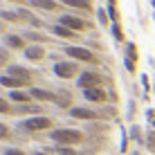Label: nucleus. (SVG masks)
<instances>
[{"instance_id": "393cba45", "label": "nucleus", "mask_w": 155, "mask_h": 155, "mask_svg": "<svg viewBox=\"0 0 155 155\" xmlns=\"http://www.w3.org/2000/svg\"><path fill=\"white\" fill-rule=\"evenodd\" d=\"M9 113H14L12 104H9L7 99H2V97H0V115H9Z\"/></svg>"}, {"instance_id": "72a5a7b5", "label": "nucleus", "mask_w": 155, "mask_h": 155, "mask_svg": "<svg viewBox=\"0 0 155 155\" xmlns=\"http://www.w3.org/2000/svg\"><path fill=\"white\" fill-rule=\"evenodd\" d=\"M31 155H47V153H43V151H36V153H31Z\"/></svg>"}, {"instance_id": "4be33fe9", "label": "nucleus", "mask_w": 155, "mask_h": 155, "mask_svg": "<svg viewBox=\"0 0 155 155\" xmlns=\"http://www.w3.org/2000/svg\"><path fill=\"white\" fill-rule=\"evenodd\" d=\"M126 58H130V61L137 63V45L135 43H128L126 45Z\"/></svg>"}, {"instance_id": "c85d7f7f", "label": "nucleus", "mask_w": 155, "mask_h": 155, "mask_svg": "<svg viewBox=\"0 0 155 155\" xmlns=\"http://www.w3.org/2000/svg\"><path fill=\"white\" fill-rule=\"evenodd\" d=\"M5 65H12V63H9V52L0 50V68H5Z\"/></svg>"}, {"instance_id": "2eb2a0df", "label": "nucleus", "mask_w": 155, "mask_h": 155, "mask_svg": "<svg viewBox=\"0 0 155 155\" xmlns=\"http://www.w3.org/2000/svg\"><path fill=\"white\" fill-rule=\"evenodd\" d=\"M0 85H2V88H12V90H20L23 85H27V83H25V81H20V79H16V77L2 74V77H0Z\"/></svg>"}, {"instance_id": "39448f33", "label": "nucleus", "mask_w": 155, "mask_h": 155, "mask_svg": "<svg viewBox=\"0 0 155 155\" xmlns=\"http://www.w3.org/2000/svg\"><path fill=\"white\" fill-rule=\"evenodd\" d=\"M101 83H104V79H101L99 72H81L77 79V85L81 90H90V88H101Z\"/></svg>"}, {"instance_id": "e433bc0d", "label": "nucleus", "mask_w": 155, "mask_h": 155, "mask_svg": "<svg viewBox=\"0 0 155 155\" xmlns=\"http://www.w3.org/2000/svg\"><path fill=\"white\" fill-rule=\"evenodd\" d=\"M151 5H153V9H155V0H151Z\"/></svg>"}, {"instance_id": "9d476101", "label": "nucleus", "mask_w": 155, "mask_h": 155, "mask_svg": "<svg viewBox=\"0 0 155 155\" xmlns=\"http://www.w3.org/2000/svg\"><path fill=\"white\" fill-rule=\"evenodd\" d=\"M25 54V58H27V61H31V63H38V61H43V58L47 56V50L43 45H29L27 50L23 52Z\"/></svg>"}, {"instance_id": "f257e3e1", "label": "nucleus", "mask_w": 155, "mask_h": 155, "mask_svg": "<svg viewBox=\"0 0 155 155\" xmlns=\"http://www.w3.org/2000/svg\"><path fill=\"white\" fill-rule=\"evenodd\" d=\"M50 137L56 146H77V144L83 142L85 135L81 130H74V128H54L50 133Z\"/></svg>"}, {"instance_id": "1a4fd4ad", "label": "nucleus", "mask_w": 155, "mask_h": 155, "mask_svg": "<svg viewBox=\"0 0 155 155\" xmlns=\"http://www.w3.org/2000/svg\"><path fill=\"white\" fill-rule=\"evenodd\" d=\"M29 94H31V99L45 101V104H56V97H58L56 92H52V90H43V88H31Z\"/></svg>"}, {"instance_id": "473e14b6", "label": "nucleus", "mask_w": 155, "mask_h": 155, "mask_svg": "<svg viewBox=\"0 0 155 155\" xmlns=\"http://www.w3.org/2000/svg\"><path fill=\"white\" fill-rule=\"evenodd\" d=\"M133 140H137V142H142V133H140V128H133Z\"/></svg>"}, {"instance_id": "a878e982", "label": "nucleus", "mask_w": 155, "mask_h": 155, "mask_svg": "<svg viewBox=\"0 0 155 155\" xmlns=\"http://www.w3.org/2000/svg\"><path fill=\"white\" fill-rule=\"evenodd\" d=\"M108 16L113 23H119V9H117V5H108Z\"/></svg>"}, {"instance_id": "aec40b11", "label": "nucleus", "mask_w": 155, "mask_h": 155, "mask_svg": "<svg viewBox=\"0 0 155 155\" xmlns=\"http://www.w3.org/2000/svg\"><path fill=\"white\" fill-rule=\"evenodd\" d=\"M25 41H34V43H45V41H50L47 36H43V34H38V31H27L25 34Z\"/></svg>"}, {"instance_id": "7ed1b4c3", "label": "nucleus", "mask_w": 155, "mask_h": 155, "mask_svg": "<svg viewBox=\"0 0 155 155\" xmlns=\"http://www.w3.org/2000/svg\"><path fill=\"white\" fill-rule=\"evenodd\" d=\"M58 25H63V27H68V29H72V31H88L92 25L88 23V20H83V18H79V16H72V14H63L61 18H58Z\"/></svg>"}, {"instance_id": "bb28decb", "label": "nucleus", "mask_w": 155, "mask_h": 155, "mask_svg": "<svg viewBox=\"0 0 155 155\" xmlns=\"http://www.w3.org/2000/svg\"><path fill=\"white\" fill-rule=\"evenodd\" d=\"M97 18H99V23H101V25H108V20H110L108 9H99V12H97Z\"/></svg>"}, {"instance_id": "4468645a", "label": "nucleus", "mask_w": 155, "mask_h": 155, "mask_svg": "<svg viewBox=\"0 0 155 155\" xmlns=\"http://www.w3.org/2000/svg\"><path fill=\"white\" fill-rule=\"evenodd\" d=\"M61 5H68V7H74V9H81V12L90 14L92 12V0H61Z\"/></svg>"}, {"instance_id": "f03ea898", "label": "nucleus", "mask_w": 155, "mask_h": 155, "mask_svg": "<svg viewBox=\"0 0 155 155\" xmlns=\"http://www.w3.org/2000/svg\"><path fill=\"white\" fill-rule=\"evenodd\" d=\"M54 126V119L52 117H45V115H34V117H27L18 124L20 130L25 133H38V130H47V128Z\"/></svg>"}, {"instance_id": "f3484780", "label": "nucleus", "mask_w": 155, "mask_h": 155, "mask_svg": "<svg viewBox=\"0 0 155 155\" xmlns=\"http://www.w3.org/2000/svg\"><path fill=\"white\" fill-rule=\"evenodd\" d=\"M9 99L23 106V104H29V101H31V94L25 92V90H12V92H9Z\"/></svg>"}, {"instance_id": "9b49d317", "label": "nucleus", "mask_w": 155, "mask_h": 155, "mask_svg": "<svg viewBox=\"0 0 155 155\" xmlns=\"http://www.w3.org/2000/svg\"><path fill=\"white\" fill-rule=\"evenodd\" d=\"M5 47L7 50H27V43H25V36H18V34H7L5 36Z\"/></svg>"}, {"instance_id": "f704fd0d", "label": "nucleus", "mask_w": 155, "mask_h": 155, "mask_svg": "<svg viewBox=\"0 0 155 155\" xmlns=\"http://www.w3.org/2000/svg\"><path fill=\"white\" fill-rule=\"evenodd\" d=\"M108 2H110V5H117V0H108Z\"/></svg>"}, {"instance_id": "7c9ffc66", "label": "nucleus", "mask_w": 155, "mask_h": 155, "mask_svg": "<svg viewBox=\"0 0 155 155\" xmlns=\"http://www.w3.org/2000/svg\"><path fill=\"white\" fill-rule=\"evenodd\" d=\"M2 155H27V153H25L23 148H14V146H12V148H5Z\"/></svg>"}, {"instance_id": "6e6552de", "label": "nucleus", "mask_w": 155, "mask_h": 155, "mask_svg": "<svg viewBox=\"0 0 155 155\" xmlns=\"http://www.w3.org/2000/svg\"><path fill=\"white\" fill-rule=\"evenodd\" d=\"M83 99L90 101V104H106L108 101V92L104 88H90V90H83Z\"/></svg>"}, {"instance_id": "2f4dec72", "label": "nucleus", "mask_w": 155, "mask_h": 155, "mask_svg": "<svg viewBox=\"0 0 155 155\" xmlns=\"http://www.w3.org/2000/svg\"><path fill=\"white\" fill-rule=\"evenodd\" d=\"M148 148L155 153V133H148Z\"/></svg>"}, {"instance_id": "20e7f679", "label": "nucleus", "mask_w": 155, "mask_h": 155, "mask_svg": "<svg viewBox=\"0 0 155 155\" xmlns=\"http://www.w3.org/2000/svg\"><path fill=\"white\" fill-rule=\"evenodd\" d=\"M54 74L58 79H79V63L74 61H58L54 63Z\"/></svg>"}, {"instance_id": "c756f323", "label": "nucleus", "mask_w": 155, "mask_h": 155, "mask_svg": "<svg viewBox=\"0 0 155 155\" xmlns=\"http://www.w3.org/2000/svg\"><path fill=\"white\" fill-rule=\"evenodd\" d=\"M124 65H126V70L130 72V74H135V70H137V63H135V61H130V58L124 56Z\"/></svg>"}, {"instance_id": "b1692460", "label": "nucleus", "mask_w": 155, "mask_h": 155, "mask_svg": "<svg viewBox=\"0 0 155 155\" xmlns=\"http://www.w3.org/2000/svg\"><path fill=\"white\" fill-rule=\"evenodd\" d=\"M5 140H12V128L0 121V142H5Z\"/></svg>"}, {"instance_id": "a211bd4d", "label": "nucleus", "mask_w": 155, "mask_h": 155, "mask_svg": "<svg viewBox=\"0 0 155 155\" xmlns=\"http://www.w3.org/2000/svg\"><path fill=\"white\" fill-rule=\"evenodd\" d=\"M56 106L58 108H70V92H56Z\"/></svg>"}, {"instance_id": "cd10ccee", "label": "nucleus", "mask_w": 155, "mask_h": 155, "mask_svg": "<svg viewBox=\"0 0 155 155\" xmlns=\"http://www.w3.org/2000/svg\"><path fill=\"white\" fill-rule=\"evenodd\" d=\"M54 151H56L58 155H79V153H74L70 146H54Z\"/></svg>"}, {"instance_id": "423d86ee", "label": "nucleus", "mask_w": 155, "mask_h": 155, "mask_svg": "<svg viewBox=\"0 0 155 155\" xmlns=\"http://www.w3.org/2000/svg\"><path fill=\"white\" fill-rule=\"evenodd\" d=\"M65 52L70 58H77V61H81V63H94L97 58H94V54L88 50V47H79V45H70V47H65Z\"/></svg>"}, {"instance_id": "c9c22d12", "label": "nucleus", "mask_w": 155, "mask_h": 155, "mask_svg": "<svg viewBox=\"0 0 155 155\" xmlns=\"http://www.w3.org/2000/svg\"><path fill=\"white\" fill-rule=\"evenodd\" d=\"M9 2H23V0H9Z\"/></svg>"}, {"instance_id": "ddd939ff", "label": "nucleus", "mask_w": 155, "mask_h": 155, "mask_svg": "<svg viewBox=\"0 0 155 155\" xmlns=\"http://www.w3.org/2000/svg\"><path fill=\"white\" fill-rule=\"evenodd\" d=\"M47 29H50L54 36H58V38H68V41H74V38H77V31L63 27V25H50Z\"/></svg>"}, {"instance_id": "5701e85b", "label": "nucleus", "mask_w": 155, "mask_h": 155, "mask_svg": "<svg viewBox=\"0 0 155 155\" xmlns=\"http://www.w3.org/2000/svg\"><path fill=\"white\" fill-rule=\"evenodd\" d=\"M0 18H2V20H9V23H18L20 16H18V12H0Z\"/></svg>"}, {"instance_id": "0eeeda50", "label": "nucleus", "mask_w": 155, "mask_h": 155, "mask_svg": "<svg viewBox=\"0 0 155 155\" xmlns=\"http://www.w3.org/2000/svg\"><path fill=\"white\" fill-rule=\"evenodd\" d=\"M70 117L72 119H81V121H97L99 113H94L90 108H83V106H77V108H70Z\"/></svg>"}, {"instance_id": "f8f14e48", "label": "nucleus", "mask_w": 155, "mask_h": 155, "mask_svg": "<svg viewBox=\"0 0 155 155\" xmlns=\"http://www.w3.org/2000/svg\"><path fill=\"white\" fill-rule=\"evenodd\" d=\"M7 74H9V77L20 79V81H25V83H29V81H31V72L27 70V68H23V65H16V63L7 65Z\"/></svg>"}, {"instance_id": "6ab92c4d", "label": "nucleus", "mask_w": 155, "mask_h": 155, "mask_svg": "<svg viewBox=\"0 0 155 155\" xmlns=\"http://www.w3.org/2000/svg\"><path fill=\"white\" fill-rule=\"evenodd\" d=\"M38 106H31V104H23V106H18V108L14 110V115H25V113H38Z\"/></svg>"}, {"instance_id": "412c9836", "label": "nucleus", "mask_w": 155, "mask_h": 155, "mask_svg": "<svg viewBox=\"0 0 155 155\" xmlns=\"http://www.w3.org/2000/svg\"><path fill=\"white\" fill-rule=\"evenodd\" d=\"M113 36H115V41H117V43H124V41H126L124 29H121V25H119V23H113Z\"/></svg>"}, {"instance_id": "dca6fc26", "label": "nucleus", "mask_w": 155, "mask_h": 155, "mask_svg": "<svg viewBox=\"0 0 155 155\" xmlns=\"http://www.w3.org/2000/svg\"><path fill=\"white\" fill-rule=\"evenodd\" d=\"M29 5L36 7V9H43V12H56L58 9L56 0H29Z\"/></svg>"}]
</instances>
